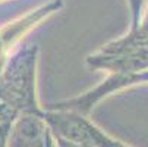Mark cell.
<instances>
[{
    "label": "cell",
    "instance_id": "cell-1",
    "mask_svg": "<svg viewBox=\"0 0 148 147\" xmlns=\"http://www.w3.org/2000/svg\"><path fill=\"white\" fill-rule=\"evenodd\" d=\"M144 2H145V0H128L131 12H132V25H131V30L138 27L139 22L142 21V6H144Z\"/></svg>",
    "mask_w": 148,
    "mask_h": 147
}]
</instances>
